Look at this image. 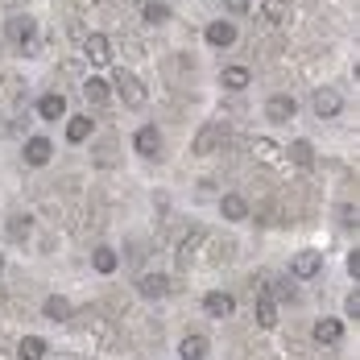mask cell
<instances>
[{
  "label": "cell",
  "instance_id": "cell-1",
  "mask_svg": "<svg viewBox=\"0 0 360 360\" xmlns=\"http://www.w3.org/2000/svg\"><path fill=\"white\" fill-rule=\"evenodd\" d=\"M4 37H8V46H17V50H34V37H37V25L30 13H13L8 21H4Z\"/></svg>",
  "mask_w": 360,
  "mask_h": 360
},
{
  "label": "cell",
  "instance_id": "cell-2",
  "mask_svg": "<svg viewBox=\"0 0 360 360\" xmlns=\"http://www.w3.org/2000/svg\"><path fill=\"white\" fill-rule=\"evenodd\" d=\"M112 91L120 96V104L124 108H145V100H149V91H145V83L137 79L133 71H120L116 75V83H112Z\"/></svg>",
  "mask_w": 360,
  "mask_h": 360
},
{
  "label": "cell",
  "instance_id": "cell-3",
  "mask_svg": "<svg viewBox=\"0 0 360 360\" xmlns=\"http://www.w3.org/2000/svg\"><path fill=\"white\" fill-rule=\"evenodd\" d=\"M311 108H315L319 120H331V116H340V108H344V96H340L335 87H319V91L311 96Z\"/></svg>",
  "mask_w": 360,
  "mask_h": 360
},
{
  "label": "cell",
  "instance_id": "cell-4",
  "mask_svg": "<svg viewBox=\"0 0 360 360\" xmlns=\"http://www.w3.org/2000/svg\"><path fill=\"white\" fill-rule=\"evenodd\" d=\"M83 54H87L91 67H104V63H112V41L104 34H87L83 37Z\"/></svg>",
  "mask_w": 360,
  "mask_h": 360
},
{
  "label": "cell",
  "instance_id": "cell-5",
  "mask_svg": "<svg viewBox=\"0 0 360 360\" xmlns=\"http://www.w3.org/2000/svg\"><path fill=\"white\" fill-rule=\"evenodd\" d=\"M219 145H224V124H203V129L195 133V145H191V149H195L199 158H207V153H216Z\"/></svg>",
  "mask_w": 360,
  "mask_h": 360
},
{
  "label": "cell",
  "instance_id": "cell-6",
  "mask_svg": "<svg viewBox=\"0 0 360 360\" xmlns=\"http://www.w3.org/2000/svg\"><path fill=\"white\" fill-rule=\"evenodd\" d=\"M319 269H323V257L315 249L294 252V261H290V274H294V278H319Z\"/></svg>",
  "mask_w": 360,
  "mask_h": 360
},
{
  "label": "cell",
  "instance_id": "cell-7",
  "mask_svg": "<svg viewBox=\"0 0 360 360\" xmlns=\"http://www.w3.org/2000/svg\"><path fill=\"white\" fill-rule=\"evenodd\" d=\"M137 294H141V298H149V302L166 298V294H170V282H166V274H141V278H137Z\"/></svg>",
  "mask_w": 360,
  "mask_h": 360
},
{
  "label": "cell",
  "instance_id": "cell-8",
  "mask_svg": "<svg viewBox=\"0 0 360 360\" xmlns=\"http://www.w3.org/2000/svg\"><path fill=\"white\" fill-rule=\"evenodd\" d=\"M50 158H54V141H50V137H30V141H25V166H46V162H50Z\"/></svg>",
  "mask_w": 360,
  "mask_h": 360
},
{
  "label": "cell",
  "instance_id": "cell-9",
  "mask_svg": "<svg viewBox=\"0 0 360 360\" xmlns=\"http://www.w3.org/2000/svg\"><path fill=\"white\" fill-rule=\"evenodd\" d=\"M203 311H207L212 319H228V315L236 311V298H232V294H224V290H212V294L203 298Z\"/></svg>",
  "mask_w": 360,
  "mask_h": 360
},
{
  "label": "cell",
  "instance_id": "cell-10",
  "mask_svg": "<svg viewBox=\"0 0 360 360\" xmlns=\"http://www.w3.org/2000/svg\"><path fill=\"white\" fill-rule=\"evenodd\" d=\"M203 37H207V46L228 50V46H236V25H232V21H212V25L203 30Z\"/></svg>",
  "mask_w": 360,
  "mask_h": 360
},
{
  "label": "cell",
  "instance_id": "cell-11",
  "mask_svg": "<svg viewBox=\"0 0 360 360\" xmlns=\"http://www.w3.org/2000/svg\"><path fill=\"white\" fill-rule=\"evenodd\" d=\"M133 145H137L141 158H158V149H162V133H158V124H141L137 137H133Z\"/></svg>",
  "mask_w": 360,
  "mask_h": 360
},
{
  "label": "cell",
  "instance_id": "cell-12",
  "mask_svg": "<svg viewBox=\"0 0 360 360\" xmlns=\"http://www.w3.org/2000/svg\"><path fill=\"white\" fill-rule=\"evenodd\" d=\"M294 112H298V104H294L290 96H274V100H265V116H269L274 124H286V120H294Z\"/></svg>",
  "mask_w": 360,
  "mask_h": 360
},
{
  "label": "cell",
  "instance_id": "cell-13",
  "mask_svg": "<svg viewBox=\"0 0 360 360\" xmlns=\"http://www.w3.org/2000/svg\"><path fill=\"white\" fill-rule=\"evenodd\" d=\"M219 83H224L228 91H245L252 83V71L249 67H224V71H219Z\"/></svg>",
  "mask_w": 360,
  "mask_h": 360
},
{
  "label": "cell",
  "instance_id": "cell-14",
  "mask_svg": "<svg viewBox=\"0 0 360 360\" xmlns=\"http://www.w3.org/2000/svg\"><path fill=\"white\" fill-rule=\"evenodd\" d=\"M63 112H67V100H63L58 91H46V96L37 100V116H41V120H58Z\"/></svg>",
  "mask_w": 360,
  "mask_h": 360
},
{
  "label": "cell",
  "instance_id": "cell-15",
  "mask_svg": "<svg viewBox=\"0 0 360 360\" xmlns=\"http://www.w3.org/2000/svg\"><path fill=\"white\" fill-rule=\"evenodd\" d=\"M108 96H112V87L104 83V79H87V83H83V100H87L91 108H104Z\"/></svg>",
  "mask_w": 360,
  "mask_h": 360
},
{
  "label": "cell",
  "instance_id": "cell-16",
  "mask_svg": "<svg viewBox=\"0 0 360 360\" xmlns=\"http://www.w3.org/2000/svg\"><path fill=\"white\" fill-rule=\"evenodd\" d=\"M41 315H46V319H54V323H67V319H71V302H67L63 294H50V298H46V307H41Z\"/></svg>",
  "mask_w": 360,
  "mask_h": 360
},
{
  "label": "cell",
  "instance_id": "cell-17",
  "mask_svg": "<svg viewBox=\"0 0 360 360\" xmlns=\"http://www.w3.org/2000/svg\"><path fill=\"white\" fill-rule=\"evenodd\" d=\"M261 17L269 25H290V0H265L261 4Z\"/></svg>",
  "mask_w": 360,
  "mask_h": 360
},
{
  "label": "cell",
  "instance_id": "cell-18",
  "mask_svg": "<svg viewBox=\"0 0 360 360\" xmlns=\"http://www.w3.org/2000/svg\"><path fill=\"white\" fill-rule=\"evenodd\" d=\"M219 212H224V219L236 224V219L249 216V203H245V195H224V199H219Z\"/></svg>",
  "mask_w": 360,
  "mask_h": 360
},
{
  "label": "cell",
  "instance_id": "cell-19",
  "mask_svg": "<svg viewBox=\"0 0 360 360\" xmlns=\"http://www.w3.org/2000/svg\"><path fill=\"white\" fill-rule=\"evenodd\" d=\"M315 340H319V344H340V340H344V323H340V319H319V323H315Z\"/></svg>",
  "mask_w": 360,
  "mask_h": 360
},
{
  "label": "cell",
  "instance_id": "cell-20",
  "mask_svg": "<svg viewBox=\"0 0 360 360\" xmlns=\"http://www.w3.org/2000/svg\"><path fill=\"white\" fill-rule=\"evenodd\" d=\"M17 356L21 360H46V340H41V335H25V340L17 344Z\"/></svg>",
  "mask_w": 360,
  "mask_h": 360
},
{
  "label": "cell",
  "instance_id": "cell-21",
  "mask_svg": "<svg viewBox=\"0 0 360 360\" xmlns=\"http://www.w3.org/2000/svg\"><path fill=\"white\" fill-rule=\"evenodd\" d=\"M179 356L182 360H203L207 356V340H203V335H186L179 344Z\"/></svg>",
  "mask_w": 360,
  "mask_h": 360
},
{
  "label": "cell",
  "instance_id": "cell-22",
  "mask_svg": "<svg viewBox=\"0 0 360 360\" xmlns=\"http://www.w3.org/2000/svg\"><path fill=\"white\" fill-rule=\"evenodd\" d=\"M257 323L261 327H278V302H274L269 294L257 298Z\"/></svg>",
  "mask_w": 360,
  "mask_h": 360
},
{
  "label": "cell",
  "instance_id": "cell-23",
  "mask_svg": "<svg viewBox=\"0 0 360 360\" xmlns=\"http://www.w3.org/2000/svg\"><path fill=\"white\" fill-rule=\"evenodd\" d=\"M252 153H257L261 162H269V166L282 162V149H278V141H269V137H257V141H252Z\"/></svg>",
  "mask_w": 360,
  "mask_h": 360
},
{
  "label": "cell",
  "instance_id": "cell-24",
  "mask_svg": "<svg viewBox=\"0 0 360 360\" xmlns=\"http://www.w3.org/2000/svg\"><path fill=\"white\" fill-rule=\"evenodd\" d=\"M91 265L100 269V274H116V265H120V257L108 249V245H100V249L91 252Z\"/></svg>",
  "mask_w": 360,
  "mask_h": 360
},
{
  "label": "cell",
  "instance_id": "cell-25",
  "mask_svg": "<svg viewBox=\"0 0 360 360\" xmlns=\"http://www.w3.org/2000/svg\"><path fill=\"white\" fill-rule=\"evenodd\" d=\"M290 162L294 166H315V149H311V141H290Z\"/></svg>",
  "mask_w": 360,
  "mask_h": 360
},
{
  "label": "cell",
  "instance_id": "cell-26",
  "mask_svg": "<svg viewBox=\"0 0 360 360\" xmlns=\"http://www.w3.org/2000/svg\"><path fill=\"white\" fill-rule=\"evenodd\" d=\"M91 137V116H75L71 124H67V141L79 145V141H87Z\"/></svg>",
  "mask_w": 360,
  "mask_h": 360
},
{
  "label": "cell",
  "instance_id": "cell-27",
  "mask_svg": "<svg viewBox=\"0 0 360 360\" xmlns=\"http://www.w3.org/2000/svg\"><path fill=\"white\" fill-rule=\"evenodd\" d=\"M96 166H116V141H100L96 145Z\"/></svg>",
  "mask_w": 360,
  "mask_h": 360
},
{
  "label": "cell",
  "instance_id": "cell-28",
  "mask_svg": "<svg viewBox=\"0 0 360 360\" xmlns=\"http://www.w3.org/2000/svg\"><path fill=\"white\" fill-rule=\"evenodd\" d=\"M166 17H170V8H166L162 0H149V4H145V21H149V25H162Z\"/></svg>",
  "mask_w": 360,
  "mask_h": 360
},
{
  "label": "cell",
  "instance_id": "cell-29",
  "mask_svg": "<svg viewBox=\"0 0 360 360\" xmlns=\"http://www.w3.org/2000/svg\"><path fill=\"white\" fill-rule=\"evenodd\" d=\"M30 228H34L30 216H13V219H8V236H13V240H25V236H30Z\"/></svg>",
  "mask_w": 360,
  "mask_h": 360
},
{
  "label": "cell",
  "instance_id": "cell-30",
  "mask_svg": "<svg viewBox=\"0 0 360 360\" xmlns=\"http://www.w3.org/2000/svg\"><path fill=\"white\" fill-rule=\"evenodd\" d=\"M344 311H348L352 319H360V290H352V294H348V302H344Z\"/></svg>",
  "mask_w": 360,
  "mask_h": 360
},
{
  "label": "cell",
  "instance_id": "cell-31",
  "mask_svg": "<svg viewBox=\"0 0 360 360\" xmlns=\"http://www.w3.org/2000/svg\"><path fill=\"white\" fill-rule=\"evenodd\" d=\"M252 4L249 0H228V13H249Z\"/></svg>",
  "mask_w": 360,
  "mask_h": 360
},
{
  "label": "cell",
  "instance_id": "cell-32",
  "mask_svg": "<svg viewBox=\"0 0 360 360\" xmlns=\"http://www.w3.org/2000/svg\"><path fill=\"white\" fill-rule=\"evenodd\" d=\"M348 274H352V278H360V252H352V257H348Z\"/></svg>",
  "mask_w": 360,
  "mask_h": 360
},
{
  "label": "cell",
  "instance_id": "cell-33",
  "mask_svg": "<svg viewBox=\"0 0 360 360\" xmlns=\"http://www.w3.org/2000/svg\"><path fill=\"white\" fill-rule=\"evenodd\" d=\"M79 4H100V0H79Z\"/></svg>",
  "mask_w": 360,
  "mask_h": 360
},
{
  "label": "cell",
  "instance_id": "cell-34",
  "mask_svg": "<svg viewBox=\"0 0 360 360\" xmlns=\"http://www.w3.org/2000/svg\"><path fill=\"white\" fill-rule=\"evenodd\" d=\"M0 269H4V257H0Z\"/></svg>",
  "mask_w": 360,
  "mask_h": 360
},
{
  "label": "cell",
  "instance_id": "cell-35",
  "mask_svg": "<svg viewBox=\"0 0 360 360\" xmlns=\"http://www.w3.org/2000/svg\"><path fill=\"white\" fill-rule=\"evenodd\" d=\"M63 360H67V356H63Z\"/></svg>",
  "mask_w": 360,
  "mask_h": 360
}]
</instances>
